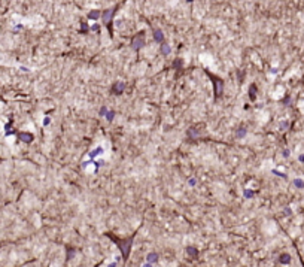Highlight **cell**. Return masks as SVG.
<instances>
[{"label": "cell", "instance_id": "obj_9", "mask_svg": "<svg viewBox=\"0 0 304 267\" xmlns=\"http://www.w3.org/2000/svg\"><path fill=\"white\" fill-rule=\"evenodd\" d=\"M146 260H148V264L157 263V261H158V254H157V252H151V254H148Z\"/></svg>", "mask_w": 304, "mask_h": 267}, {"label": "cell", "instance_id": "obj_32", "mask_svg": "<svg viewBox=\"0 0 304 267\" xmlns=\"http://www.w3.org/2000/svg\"><path fill=\"white\" fill-rule=\"evenodd\" d=\"M188 2H192V0H188Z\"/></svg>", "mask_w": 304, "mask_h": 267}, {"label": "cell", "instance_id": "obj_11", "mask_svg": "<svg viewBox=\"0 0 304 267\" xmlns=\"http://www.w3.org/2000/svg\"><path fill=\"white\" fill-rule=\"evenodd\" d=\"M279 261L282 264H289L291 263V255L289 254H282V255L279 257Z\"/></svg>", "mask_w": 304, "mask_h": 267}, {"label": "cell", "instance_id": "obj_6", "mask_svg": "<svg viewBox=\"0 0 304 267\" xmlns=\"http://www.w3.org/2000/svg\"><path fill=\"white\" fill-rule=\"evenodd\" d=\"M125 90V84L124 82H116L114 84V87H112V93L114 94H122Z\"/></svg>", "mask_w": 304, "mask_h": 267}, {"label": "cell", "instance_id": "obj_24", "mask_svg": "<svg viewBox=\"0 0 304 267\" xmlns=\"http://www.w3.org/2000/svg\"><path fill=\"white\" fill-rule=\"evenodd\" d=\"M288 126H289V122H288V121L280 122V130H286V128H288Z\"/></svg>", "mask_w": 304, "mask_h": 267}, {"label": "cell", "instance_id": "obj_12", "mask_svg": "<svg viewBox=\"0 0 304 267\" xmlns=\"http://www.w3.org/2000/svg\"><path fill=\"white\" fill-rule=\"evenodd\" d=\"M246 132H248V130L244 128V127H240V128L236 132V137H237V139H242V137H244V136H246Z\"/></svg>", "mask_w": 304, "mask_h": 267}, {"label": "cell", "instance_id": "obj_4", "mask_svg": "<svg viewBox=\"0 0 304 267\" xmlns=\"http://www.w3.org/2000/svg\"><path fill=\"white\" fill-rule=\"evenodd\" d=\"M116 9H118V6H115V8H110V9H104V12L102 14L103 21H104V24H106L108 27H109V30L112 29V19H114V15H115Z\"/></svg>", "mask_w": 304, "mask_h": 267}, {"label": "cell", "instance_id": "obj_30", "mask_svg": "<svg viewBox=\"0 0 304 267\" xmlns=\"http://www.w3.org/2000/svg\"><path fill=\"white\" fill-rule=\"evenodd\" d=\"M298 160H300L301 163H304V154H303V155H300V157H298Z\"/></svg>", "mask_w": 304, "mask_h": 267}, {"label": "cell", "instance_id": "obj_2", "mask_svg": "<svg viewBox=\"0 0 304 267\" xmlns=\"http://www.w3.org/2000/svg\"><path fill=\"white\" fill-rule=\"evenodd\" d=\"M206 73L209 75V78L212 79V84L215 85V97H219V94L222 93V88H224V81L221 79V78L215 76L213 73H210L209 70H206Z\"/></svg>", "mask_w": 304, "mask_h": 267}, {"label": "cell", "instance_id": "obj_18", "mask_svg": "<svg viewBox=\"0 0 304 267\" xmlns=\"http://www.w3.org/2000/svg\"><path fill=\"white\" fill-rule=\"evenodd\" d=\"M75 254H76V249H75V248H67V260H73Z\"/></svg>", "mask_w": 304, "mask_h": 267}, {"label": "cell", "instance_id": "obj_28", "mask_svg": "<svg viewBox=\"0 0 304 267\" xmlns=\"http://www.w3.org/2000/svg\"><path fill=\"white\" fill-rule=\"evenodd\" d=\"M49 122H51V120H49V118H45V120H43V126H48Z\"/></svg>", "mask_w": 304, "mask_h": 267}, {"label": "cell", "instance_id": "obj_15", "mask_svg": "<svg viewBox=\"0 0 304 267\" xmlns=\"http://www.w3.org/2000/svg\"><path fill=\"white\" fill-rule=\"evenodd\" d=\"M170 51H171V48L169 46V45H166V43L163 42V45H161V54L169 55V54H170Z\"/></svg>", "mask_w": 304, "mask_h": 267}, {"label": "cell", "instance_id": "obj_3", "mask_svg": "<svg viewBox=\"0 0 304 267\" xmlns=\"http://www.w3.org/2000/svg\"><path fill=\"white\" fill-rule=\"evenodd\" d=\"M145 45V31H139V33L131 39V48L134 51H139Z\"/></svg>", "mask_w": 304, "mask_h": 267}, {"label": "cell", "instance_id": "obj_22", "mask_svg": "<svg viewBox=\"0 0 304 267\" xmlns=\"http://www.w3.org/2000/svg\"><path fill=\"white\" fill-rule=\"evenodd\" d=\"M254 194H255V193H254V191H250V190H244V191H243V196L246 197V199H252V197H254Z\"/></svg>", "mask_w": 304, "mask_h": 267}, {"label": "cell", "instance_id": "obj_10", "mask_svg": "<svg viewBox=\"0 0 304 267\" xmlns=\"http://www.w3.org/2000/svg\"><path fill=\"white\" fill-rule=\"evenodd\" d=\"M249 99L250 100H255L256 99V85H254V84L249 87Z\"/></svg>", "mask_w": 304, "mask_h": 267}, {"label": "cell", "instance_id": "obj_17", "mask_svg": "<svg viewBox=\"0 0 304 267\" xmlns=\"http://www.w3.org/2000/svg\"><path fill=\"white\" fill-rule=\"evenodd\" d=\"M79 31H81L82 35H85V33H88V31H90V27H88V24L85 23V21L81 23V30H79Z\"/></svg>", "mask_w": 304, "mask_h": 267}, {"label": "cell", "instance_id": "obj_25", "mask_svg": "<svg viewBox=\"0 0 304 267\" xmlns=\"http://www.w3.org/2000/svg\"><path fill=\"white\" fill-rule=\"evenodd\" d=\"M273 173L277 175V176H280V178H283V179H286V175L285 173H280V172H277V170H273Z\"/></svg>", "mask_w": 304, "mask_h": 267}, {"label": "cell", "instance_id": "obj_31", "mask_svg": "<svg viewBox=\"0 0 304 267\" xmlns=\"http://www.w3.org/2000/svg\"><path fill=\"white\" fill-rule=\"evenodd\" d=\"M291 213V209H285V215H289Z\"/></svg>", "mask_w": 304, "mask_h": 267}, {"label": "cell", "instance_id": "obj_14", "mask_svg": "<svg viewBox=\"0 0 304 267\" xmlns=\"http://www.w3.org/2000/svg\"><path fill=\"white\" fill-rule=\"evenodd\" d=\"M102 152H103V148L98 146V148H96V149H94V151H91V152H90V158L92 160L94 157H97V155H100Z\"/></svg>", "mask_w": 304, "mask_h": 267}, {"label": "cell", "instance_id": "obj_7", "mask_svg": "<svg viewBox=\"0 0 304 267\" xmlns=\"http://www.w3.org/2000/svg\"><path fill=\"white\" fill-rule=\"evenodd\" d=\"M187 134H188V137H189V139H192V140H194V139H198V137H200V128L192 127V128H189V130H188V133H187Z\"/></svg>", "mask_w": 304, "mask_h": 267}, {"label": "cell", "instance_id": "obj_23", "mask_svg": "<svg viewBox=\"0 0 304 267\" xmlns=\"http://www.w3.org/2000/svg\"><path fill=\"white\" fill-rule=\"evenodd\" d=\"M106 114H108V108L103 106V108L100 109V116H106Z\"/></svg>", "mask_w": 304, "mask_h": 267}, {"label": "cell", "instance_id": "obj_21", "mask_svg": "<svg viewBox=\"0 0 304 267\" xmlns=\"http://www.w3.org/2000/svg\"><path fill=\"white\" fill-rule=\"evenodd\" d=\"M182 64H183V61L181 60V58H177V60L173 61V67L175 69H182Z\"/></svg>", "mask_w": 304, "mask_h": 267}, {"label": "cell", "instance_id": "obj_8", "mask_svg": "<svg viewBox=\"0 0 304 267\" xmlns=\"http://www.w3.org/2000/svg\"><path fill=\"white\" fill-rule=\"evenodd\" d=\"M154 41L155 42H160V43L164 42V33H163L161 30H155L154 31Z\"/></svg>", "mask_w": 304, "mask_h": 267}, {"label": "cell", "instance_id": "obj_13", "mask_svg": "<svg viewBox=\"0 0 304 267\" xmlns=\"http://www.w3.org/2000/svg\"><path fill=\"white\" fill-rule=\"evenodd\" d=\"M187 254H188V255H191V257H197L198 255V249L194 248V246H188V248H187Z\"/></svg>", "mask_w": 304, "mask_h": 267}, {"label": "cell", "instance_id": "obj_19", "mask_svg": "<svg viewBox=\"0 0 304 267\" xmlns=\"http://www.w3.org/2000/svg\"><path fill=\"white\" fill-rule=\"evenodd\" d=\"M294 185L297 187V188H304V181L303 179H294Z\"/></svg>", "mask_w": 304, "mask_h": 267}, {"label": "cell", "instance_id": "obj_5", "mask_svg": "<svg viewBox=\"0 0 304 267\" xmlns=\"http://www.w3.org/2000/svg\"><path fill=\"white\" fill-rule=\"evenodd\" d=\"M18 137H19V140H23V142H25V143H30V142H33V139H35V136H33L31 133H25V132H21V133H18Z\"/></svg>", "mask_w": 304, "mask_h": 267}, {"label": "cell", "instance_id": "obj_29", "mask_svg": "<svg viewBox=\"0 0 304 267\" xmlns=\"http://www.w3.org/2000/svg\"><path fill=\"white\" fill-rule=\"evenodd\" d=\"M189 185H195V179H189Z\"/></svg>", "mask_w": 304, "mask_h": 267}, {"label": "cell", "instance_id": "obj_26", "mask_svg": "<svg viewBox=\"0 0 304 267\" xmlns=\"http://www.w3.org/2000/svg\"><path fill=\"white\" fill-rule=\"evenodd\" d=\"M90 30H94V31H98V30H100V27H98V25H97V24H94V25H91V27H90Z\"/></svg>", "mask_w": 304, "mask_h": 267}, {"label": "cell", "instance_id": "obj_20", "mask_svg": "<svg viewBox=\"0 0 304 267\" xmlns=\"http://www.w3.org/2000/svg\"><path fill=\"white\" fill-rule=\"evenodd\" d=\"M114 116H115V110H108V114H106V120H108L109 122L114 121Z\"/></svg>", "mask_w": 304, "mask_h": 267}, {"label": "cell", "instance_id": "obj_27", "mask_svg": "<svg viewBox=\"0 0 304 267\" xmlns=\"http://www.w3.org/2000/svg\"><path fill=\"white\" fill-rule=\"evenodd\" d=\"M283 157H285V158L289 157V151H288V149H285V151H283Z\"/></svg>", "mask_w": 304, "mask_h": 267}, {"label": "cell", "instance_id": "obj_16", "mask_svg": "<svg viewBox=\"0 0 304 267\" xmlns=\"http://www.w3.org/2000/svg\"><path fill=\"white\" fill-rule=\"evenodd\" d=\"M100 15H102V14H100L98 11H91L90 14H88V18H90V19H94V21H96V19H98V17H100Z\"/></svg>", "mask_w": 304, "mask_h": 267}, {"label": "cell", "instance_id": "obj_1", "mask_svg": "<svg viewBox=\"0 0 304 267\" xmlns=\"http://www.w3.org/2000/svg\"><path fill=\"white\" fill-rule=\"evenodd\" d=\"M106 236H108L110 240H114V242H115L118 246H119V249H121V252H122L124 260H127V258H128V255H130V251H131V245H133L134 236H130L128 239H118V237H115L114 234H110V233H108Z\"/></svg>", "mask_w": 304, "mask_h": 267}]
</instances>
